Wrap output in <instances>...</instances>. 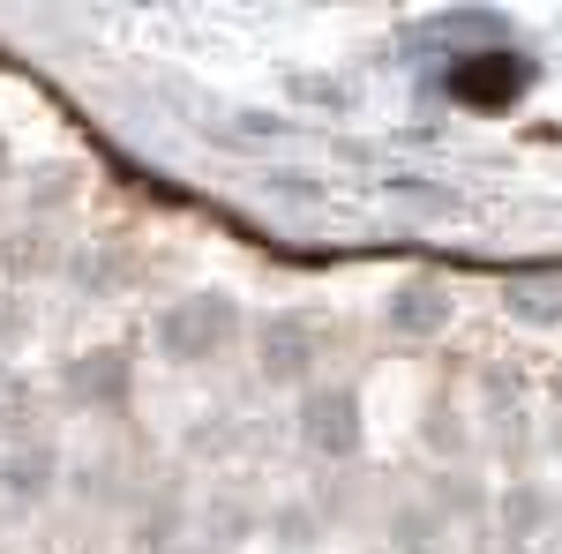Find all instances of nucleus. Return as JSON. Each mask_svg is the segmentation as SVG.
I'll list each match as a JSON object with an SVG mask.
<instances>
[{
	"label": "nucleus",
	"instance_id": "1",
	"mask_svg": "<svg viewBox=\"0 0 562 554\" xmlns=\"http://www.w3.org/2000/svg\"><path fill=\"white\" fill-rule=\"evenodd\" d=\"M240 330H248V315H240L233 293H180V299H166L158 323H150L158 360H173V368H203V360H217Z\"/></svg>",
	"mask_w": 562,
	"mask_h": 554
},
{
	"label": "nucleus",
	"instance_id": "2",
	"mask_svg": "<svg viewBox=\"0 0 562 554\" xmlns=\"http://www.w3.org/2000/svg\"><path fill=\"white\" fill-rule=\"evenodd\" d=\"M442 90H450L465 113H503V105H518L525 90H532V60H525L518 45H503V38L458 45L450 68H442Z\"/></svg>",
	"mask_w": 562,
	"mask_h": 554
},
{
	"label": "nucleus",
	"instance_id": "3",
	"mask_svg": "<svg viewBox=\"0 0 562 554\" xmlns=\"http://www.w3.org/2000/svg\"><path fill=\"white\" fill-rule=\"evenodd\" d=\"M293 427H301V450H315L323 465H352L368 450V412H360L352 383H307Z\"/></svg>",
	"mask_w": 562,
	"mask_h": 554
},
{
	"label": "nucleus",
	"instance_id": "4",
	"mask_svg": "<svg viewBox=\"0 0 562 554\" xmlns=\"http://www.w3.org/2000/svg\"><path fill=\"white\" fill-rule=\"evenodd\" d=\"M248 344H256L262 383H315V360H323V323L301 315V307H270L248 323Z\"/></svg>",
	"mask_w": 562,
	"mask_h": 554
},
{
	"label": "nucleus",
	"instance_id": "5",
	"mask_svg": "<svg viewBox=\"0 0 562 554\" xmlns=\"http://www.w3.org/2000/svg\"><path fill=\"white\" fill-rule=\"evenodd\" d=\"M60 397H68L76 412H128V397H135V360L121 352V344L76 352V360L60 368Z\"/></svg>",
	"mask_w": 562,
	"mask_h": 554
},
{
	"label": "nucleus",
	"instance_id": "6",
	"mask_svg": "<svg viewBox=\"0 0 562 554\" xmlns=\"http://www.w3.org/2000/svg\"><path fill=\"white\" fill-rule=\"evenodd\" d=\"M383 323L397 330V338H442L450 323H458V293L442 285V278H405L397 293L383 299Z\"/></svg>",
	"mask_w": 562,
	"mask_h": 554
},
{
	"label": "nucleus",
	"instance_id": "7",
	"mask_svg": "<svg viewBox=\"0 0 562 554\" xmlns=\"http://www.w3.org/2000/svg\"><path fill=\"white\" fill-rule=\"evenodd\" d=\"M53 487H60V457H53L45 442L8 450V465H0V495H8V502H45Z\"/></svg>",
	"mask_w": 562,
	"mask_h": 554
},
{
	"label": "nucleus",
	"instance_id": "8",
	"mask_svg": "<svg viewBox=\"0 0 562 554\" xmlns=\"http://www.w3.org/2000/svg\"><path fill=\"white\" fill-rule=\"evenodd\" d=\"M503 315L525 323V330H562V278H510L503 285Z\"/></svg>",
	"mask_w": 562,
	"mask_h": 554
},
{
	"label": "nucleus",
	"instance_id": "9",
	"mask_svg": "<svg viewBox=\"0 0 562 554\" xmlns=\"http://www.w3.org/2000/svg\"><path fill=\"white\" fill-rule=\"evenodd\" d=\"M548 510H555V502H548V487H540V479L503 487V502H495V517H503V532H510V540H532V532L548 524Z\"/></svg>",
	"mask_w": 562,
	"mask_h": 554
},
{
	"label": "nucleus",
	"instance_id": "10",
	"mask_svg": "<svg viewBox=\"0 0 562 554\" xmlns=\"http://www.w3.org/2000/svg\"><path fill=\"white\" fill-rule=\"evenodd\" d=\"M442 517L428 510V502H405V510H390V547L397 554H442Z\"/></svg>",
	"mask_w": 562,
	"mask_h": 554
},
{
	"label": "nucleus",
	"instance_id": "11",
	"mask_svg": "<svg viewBox=\"0 0 562 554\" xmlns=\"http://www.w3.org/2000/svg\"><path fill=\"white\" fill-rule=\"evenodd\" d=\"M420 442H428L442 465H458V457H465V442H473V427H465V412H458L450 397H435L428 420H420Z\"/></svg>",
	"mask_w": 562,
	"mask_h": 554
},
{
	"label": "nucleus",
	"instance_id": "12",
	"mask_svg": "<svg viewBox=\"0 0 562 554\" xmlns=\"http://www.w3.org/2000/svg\"><path fill=\"white\" fill-rule=\"evenodd\" d=\"M211 135H233V143H270V135H285V113H225V121H203Z\"/></svg>",
	"mask_w": 562,
	"mask_h": 554
},
{
	"label": "nucleus",
	"instance_id": "13",
	"mask_svg": "<svg viewBox=\"0 0 562 554\" xmlns=\"http://www.w3.org/2000/svg\"><path fill=\"white\" fill-rule=\"evenodd\" d=\"M270 540H285V547H315V540H323V532H315V510H307V502H293V510H278L270 517Z\"/></svg>",
	"mask_w": 562,
	"mask_h": 554
},
{
	"label": "nucleus",
	"instance_id": "14",
	"mask_svg": "<svg viewBox=\"0 0 562 554\" xmlns=\"http://www.w3.org/2000/svg\"><path fill=\"white\" fill-rule=\"evenodd\" d=\"M390 195H405V203H428V211H458V195H450V188H435V180H405V172L390 180Z\"/></svg>",
	"mask_w": 562,
	"mask_h": 554
},
{
	"label": "nucleus",
	"instance_id": "15",
	"mask_svg": "<svg viewBox=\"0 0 562 554\" xmlns=\"http://www.w3.org/2000/svg\"><path fill=\"white\" fill-rule=\"evenodd\" d=\"M31 420V389L15 383V375H0V427H8V434H15V427Z\"/></svg>",
	"mask_w": 562,
	"mask_h": 554
},
{
	"label": "nucleus",
	"instance_id": "16",
	"mask_svg": "<svg viewBox=\"0 0 562 554\" xmlns=\"http://www.w3.org/2000/svg\"><path fill=\"white\" fill-rule=\"evenodd\" d=\"M113 278H121V262H113V256H76V285H98V293H105Z\"/></svg>",
	"mask_w": 562,
	"mask_h": 554
},
{
	"label": "nucleus",
	"instance_id": "17",
	"mask_svg": "<svg viewBox=\"0 0 562 554\" xmlns=\"http://www.w3.org/2000/svg\"><path fill=\"white\" fill-rule=\"evenodd\" d=\"M15 172V150H8V128H0V180Z\"/></svg>",
	"mask_w": 562,
	"mask_h": 554
}]
</instances>
